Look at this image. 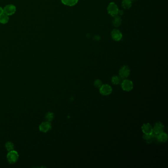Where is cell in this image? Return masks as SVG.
I'll return each mask as SVG.
<instances>
[{
    "label": "cell",
    "mask_w": 168,
    "mask_h": 168,
    "mask_svg": "<svg viewBox=\"0 0 168 168\" xmlns=\"http://www.w3.org/2000/svg\"><path fill=\"white\" fill-rule=\"evenodd\" d=\"M18 158H19L18 153H17V152L14 150L9 152L6 156L8 162L11 164L16 163L18 160Z\"/></svg>",
    "instance_id": "obj_1"
},
{
    "label": "cell",
    "mask_w": 168,
    "mask_h": 168,
    "mask_svg": "<svg viewBox=\"0 0 168 168\" xmlns=\"http://www.w3.org/2000/svg\"><path fill=\"white\" fill-rule=\"evenodd\" d=\"M107 11L108 14L113 17H116L118 14L119 9L117 5H116L114 3H111L108 5V8H107Z\"/></svg>",
    "instance_id": "obj_2"
},
{
    "label": "cell",
    "mask_w": 168,
    "mask_h": 168,
    "mask_svg": "<svg viewBox=\"0 0 168 168\" xmlns=\"http://www.w3.org/2000/svg\"><path fill=\"white\" fill-rule=\"evenodd\" d=\"M130 73V70L127 66H123L122 67L119 71V77L121 79L127 78Z\"/></svg>",
    "instance_id": "obj_3"
},
{
    "label": "cell",
    "mask_w": 168,
    "mask_h": 168,
    "mask_svg": "<svg viewBox=\"0 0 168 168\" xmlns=\"http://www.w3.org/2000/svg\"><path fill=\"white\" fill-rule=\"evenodd\" d=\"M4 12L9 16L14 15L17 11V8L14 5L9 4L4 7Z\"/></svg>",
    "instance_id": "obj_4"
},
{
    "label": "cell",
    "mask_w": 168,
    "mask_h": 168,
    "mask_svg": "<svg viewBox=\"0 0 168 168\" xmlns=\"http://www.w3.org/2000/svg\"><path fill=\"white\" fill-rule=\"evenodd\" d=\"M122 88L126 91H130L133 88V83L130 80H124L121 83Z\"/></svg>",
    "instance_id": "obj_5"
},
{
    "label": "cell",
    "mask_w": 168,
    "mask_h": 168,
    "mask_svg": "<svg viewBox=\"0 0 168 168\" xmlns=\"http://www.w3.org/2000/svg\"><path fill=\"white\" fill-rule=\"evenodd\" d=\"M112 88L108 84H103L100 89V92L101 94L103 95H108L112 92Z\"/></svg>",
    "instance_id": "obj_6"
},
{
    "label": "cell",
    "mask_w": 168,
    "mask_h": 168,
    "mask_svg": "<svg viewBox=\"0 0 168 168\" xmlns=\"http://www.w3.org/2000/svg\"><path fill=\"white\" fill-rule=\"evenodd\" d=\"M52 126L50 122H43L41 123L39 126V130L40 131L43 133H47L51 130Z\"/></svg>",
    "instance_id": "obj_7"
},
{
    "label": "cell",
    "mask_w": 168,
    "mask_h": 168,
    "mask_svg": "<svg viewBox=\"0 0 168 168\" xmlns=\"http://www.w3.org/2000/svg\"><path fill=\"white\" fill-rule=\"evenodd\" d=\"M164 125L160 122H158L155 124L153 128V133L155 135H158L159 134L164 132Z\"/></svg>",
    "instance_id": "obj_8"
},
{
    "label": "cell",
    "mask_w": 168,
    "mask_h": 168,
    "mask_svg": "<svg viewBox=\"0 0 168 168\" xmlns=\"http://www.w3.org/2000/svg\"><path fill=\"white\" fill-rule=\"evenodd\" d=\"M111 38L114 41H120L122 38V34L119 30L116 29H113L111 32Z\"/></svg>",
    "instance_id": "obj_9"
},
{
    "label": "cell",
    "mask_w": 168,
    "mask_h": 168,
    "mask_svg": "<svg viewBox=\"0 0 168 168\" xmlns=\"http://www.w3.org/2000/svg\"><path fill=\"white\" fill-rule=\"evenodd\" d=\"M156 137H157V135H155L153 133L151 134H144V135L143 136V138L144 141H146V143L150 144L154 141H156Z\"/></svg>",
    "instance_id": "obj_10"
},
{
    "label": "cell",
    "mask_w": 168,
    "mask_h": 168,
    "mask_svg": "<svg viewBox=\"0 0 168 168\" xmlns=\"http://www.w3.org/2000/svg\"><path fill=\"white\" fill-rule=\"evenodd\" d=\"M141 130L144 134H151L153 133V127L149 123H145L141 127Z\"/></svg>",
    "instance_id": "obj_11"
},
{
    "label": "cell",
    "mask_w": 168,
    "mask_h": 168,
    "mask_svg": "<svg viewBox=\"0 0 168 168\" xmlns=\"http://www.w3.org/2000/svg\"><path fill=\"white\" fill-rule=\"evenodd\" d=\"M168 140V135L165 132H162L157 135L156 141L159 143H165Z\"/></svg>",
    "instance_id": "obj_12"
},
{
    "label": "cell",
    "mask_w": 168,
    "mask_h": 168,
    "mask_svg": "<svg viewBox=\"0 0 168 168\" xmlns=\"http://www.w3.org/2000/svg\"><path fill=\"white\" fill-rule=\"evenodd\" d=\"M61 1L64 5L67 6H72L76 5L78 3V0H61Z\"/></svg>",
    "instance_id": "obj_13"
},
{
    "label": "cell",
    "mask_w": 168,
    "mask_h": 168,
    "mask_svg": "<svg viewBox=\"0 0 168 168\" xmlns=\"http://www.w3.org/2000/svg\"><path fill=\"white\" fill-rule=\"evenodd\" d=\"M121 18L119 15H116L114 17V19L113 20V24L114 27H119L121 25Z\"/></svg>",
    "instance_id": "obj_14"
},
{
    "label": "cell",
    "mask_w": 168,
    "mask_h": 168,
    "mask_svg": "<svg viewBox=\"0 0 168 168\" xmlns=\"http://www.w3.org/2000/svg\"><path fill=\"white\" fill-rule=\"evenodd\" d=\"M9 15L4 12L0 15V23L2 24H6L9 21Z\"/></svg>",
    "instance_id": "obj_15"
},
{
    "label": "cell",
    "mask_w": 168,
    "mask_h": 168,
    "mask_svg": "<svg viewBox=\"0 0 168 168\" xmlns=\"http://www.w3.org/2000/svg\"><path fill=\"white\" fill-rule=\"evenodd\" d=\"M131 0H123L122 2V6L124 9H129L132 6Z\"/></svg>",
    "instance_id": "obj_16"
},
{
    "label": "cell",
    "mask_w": 168,
    "mask_h": 168,
    "mask_svg": "<svg viewBox=\"0 0 168 168\" xmlns=\"http://www.w3.org/2000/svg\"><path fill=\"white\" fill-rule=\"evenodd\" d=\"M5 147L8 151L13 150L14 149V144L11 141H8L5 144Z\"/></svg>",
    "instance_id": "obj_17"
},
{
    "label": "cell",
    "mask_w": 168,
    "mask_h": 168,
    "mask_svg": "<svg viewBox=\"0 0 168 168\" xmlns=\"http://www.w3.org/2000/svg\"><path fill=\"white\" fill-rule=\"evenodd\" d=\"M54 118V114L52 112H48L45 116V119L47 121L51 122Z\"/></svg>",
    "instance_id": "obj_18"
},
{
    "label": "cell",
    "mask_w": 168,
    "mask_h": 168,
    "mask_svg": "<svg viewBox=\"0 0 168 168\" xmlns=\"http://www.w3.org/2000/svg\"><path fill=\"white\" fill-rule=\"evenodd\" d=\"M121 78L117 75H114L111 79L112 83L113 84H116V85L119 84L121 83Z\"/></svg>",
    "instance_id": "obj_19"
},
{
    "label": "cell",
    "mask_w": 168,
    "mask_h": 168,
    "mask_svg": "<svg viewBox=\"0 0 168 168\" xmlns=\"http://www.w3.org/2000/svg\"><path fill=\"white\" fill-rule=\"evenodd\" d=\"M103 85L102 81L100 80H96L94 81V85L97 88H100Z\"/></svg>",
    "instance_id": "obj_20"
},
{
    "label": "cell",
    "mask_w": 168,
    "mask_h": 168,
    "mask_svg": "<svg viewBox=\"0 0 168 168\" xmlns=\"http://www.w3.org/2000/svg\"><path fill=\"white\" fill-rule=\"evenodd\" d=\"M123 14H124V12H123V11H122V10H119L117 15L122 16V15H123Z\"/></svg>",
    "instance_id": "obj_21"
},
{
    "label": "cell",
    "mask_w": 168,
    "mask_h": 168,
    "mask_svg": "<svg viewBox=\"0 0 168 168\" xmlns=\"http://www.w3.org/2000/svg\"><path fill=\"white\" fill-rule=\"evenodd\" d=\"M4 13V9L3 8H2V7L0 6V15H1L2 14Z\"/></svg>",
    "instance_id": "obj_22"
},
{
    "label": "cell",
    "mask_w": 168,
    "mask_h": 168,
    "mask_svg": "<svg viewBox=\"0 0 168 168\" xmlns=\"http://www.w3.org/2000/svg\"><path fill=\"white\" fill-rule=\"evenodd\" d=\"M131 1H135V0H131Z\"/></svg>",
    "instance_id": "obj_23"
}]
</instances>
